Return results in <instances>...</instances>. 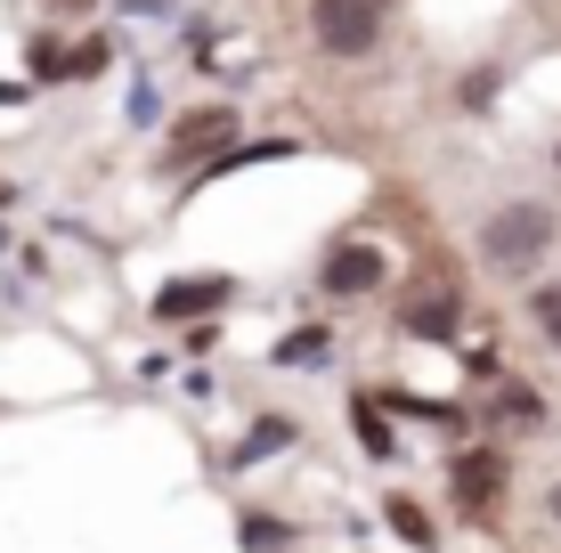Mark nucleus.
<instances>
[{"label": "nucleus", "mask_w": 561, "mask_h": 553, "mask_svg": "<svg viewBox=\"0 0 561 553\" xmlns=\"http://www.w3.org/2000/svg\"><path fill=\"white\" fill-rule=\"evenodd\" d=\"M546 244H553V212L546 204H505V212L480 228V253H489L496 269H529Z\"/></svg>", "instance_id": "obj_1"}, {"label": "nucleus", "mask_w": 561, "mask_h": 553, "mask_svg": "<svg viewBox=\"0 0 561 553\" xmlns=\"http://www.w3.org/2000/svg\"><path fill=\"white\" fill-rule=\"evenodd\" d=\"M309 25H318V49L366 57V49L382 42V0H318V9H309Z\"/></svg>", "instance_id": "obj_2"}, {"label": "nucleus", "mask_w": 561, "mask_h": 553, "mask_svg": "<svg viewBox=\"0 0 561 553\" xmlns=\"http://www.w3.org/2000/svg\"><path fill=\"white\" fill-rule=\"evenodd\" d=\"M448 481H456V505L496 512V497H505V456H496V448H463Z\"/></svg>", "instance_id": "obj_3"}, {"label": "nucleus", "mask_w": 561, "mask_h": 553, "mask_svg": "<svg viewBox=\"0 0 561 553\" xmlns=\"http://www.w3.org/2000/svg\"><path fill=\"white\" fill-rule=\"evenodd\" d=\"M325 293H342V301H351V293H375V285H382V253H375V244H334V253H325Z\"/></svg>", "instance_id": "obj_4"}, {"label": "nucleus", "mask_w": 561, "mask_h": 553, "mask_svg": "<svg viewBox=\"0 0 561 553\" xmlns=\"http://www.w3.org/2000/svg\"><path fill=\"white\" fill-rule=\"evenodd\" d=\"M211 301H228V277H171L154 293V318H204Z\"/></svg>", "instance_id": "obj_5"}, {"label": "nucleus", "mask_w": 561, "mask_h": 553, "mask_svg": "<svg viewBox=\"0 0 561 553\" xmlns=\"http://www.w3.org/2000/svg\"><path fill=\"white\" fill-rule=\"evenodd\" d=\"M228 130H237V114H228V106H204L196 123H180V155H196V147H220Z\"/></svg>", "instance_id": "obj_6"}, {"label": "nucleus", "mask_w": 561, "mask_h": 553, "mask_svg": "<svg viewBox=\"0 0 561 553\" xmlns=\"http://www.w3.org/2000/svg\"><path fill=\"white\" fill-rule=\"evenodd\" d=\"M277 448H294V415H268V424H253V440L237 448V464H261V456H277Z\"/></svg>", "instance_id": "obj_7"}, {"label": "nucleus", "mask_w": 561, "mask_h": 553, "mask_svg": "<svg viewBox=\"0 0 561 553\" xmlns=\"http://www.w3.org/2000/svg\"><path fill=\"white\" fill-rule=\"evenodd\" d=\"M325 350H334V342H325L318 326H301V334H285V342H277V367H318Z\"/></svg>", "instance_id": "obj_8"}, {"label": "nucleus", "mask_w": 561, "mask_h": 553, "mask_svg": "<svg viewBox=\"0 0 561 553\" xmlns=\"http://www.w3.org/2000/svg\"><path fill=\"white\" fill-rule=\"evenodd\" d=\"M496 424H546V399L537 391H505L496 399Z\"/></svg>", "instance_id": "obj_9"}, {"label": "nucleus", "mask_w": 561, "mask_h": 553, "mask_svg": "<svg viewBox=\"0 0 561 553\" xmlns=\"http://www.w3.org/2000/svg\"><path fill=\"white\" fill-rule=\"evenodd\" d=\"M391 529H399L408 545H432V521H423V512H415L408 497H391Z\"/></svg>", "instance_id": "obj_10"}, {"label": "nucleus", "mask_w": 561, "mask_h": 553, "mask_svg": "<svg viewBox=\"0 0 561 553\" xmlns=\"http://www.w3.org/2000/svg\"><path fill=\"white\" fill-rule=\"evenodd\" d=\"M529 310H537V326H546V342L561 350V285H546V293H529Z\"/></svg>", "instance_id": "obj_11"}, {"label": "nucleus", "mask_w": 561, "mask_h": 553, "mask_svg": "<svg viewBox=\"0 0 561 553\" xmlns=\"http://www.w3.org/2000/svg\"><path fill=\"white\" fill-rule=\"evenodd\" d=\"M358 440H366V456H391V431H382V415L358 399Z\"/></svg>", "instance_id": "obj_12"}, {"label": "nucleus", "mask_w": 561, "mask_h": 553, "mask_svg": "<svg viewBox=\"0 0 561 553\" xmlns=\"http://www.w3.org/2000/svg\"><path fill=\"white\" fill-rule=\"evenodd\" d=\"M33 73H42V82H57V73H66V49H57V42H33Z\"/></svg>", "instance_id": "obj_13"}, {"label": "nucleus", "mask_w": 561, "mask_h": 553, "mask_svg": "<svg viewBox=\"0 0 561 553\" xmlns=\"http://www.w3.org/2000/svg\"><path fill=\"white\" fill-rule=\"evenodd\" d=\"M244 538H253L261 553H277V545H285V529H277V521H244Z\"/></svg>", "instance_id": "obj_14"}, {"label": "nucleus", "mask_w": 561, "mask_h": 553, "mask_svg": "<svg viewBox=\"0 0 561 553\" xmlns=\"http://www.w3.org/2000/svg\"><path fill=\"white\" fill-rule=\"evenodd\" d=\"M0 106H25V82H0Z\"/></svg>", "instance_id": "obj_15"}, {"label": "nucleus", "mask_w": 561, "mask_h": 553, "mask_svg": "<svg viewBox=\"0 0 561 553\" xmlns=\"http://www.w3.org/2000/svg\"><path fill=\"white\" fill-rule=\"evenodd\" d=\"M546 505H553V521H561V488H553V497H546Z\"/></svg>", "instance_id": "obj_16"}, {"label": "nucleus", "mask_w": 561, "mask_h": 553, "mask_svg": "<svg viewBox=\"0 0 561 553\" xmlns=\"http://www.w3.org/2000/svg\"><path fill=\"white\" fill-rule=\"evenodd\" d=\"M73 9H90V0H73Z\"/></svg>", "instance_id": "obj_17"}]
</instances>
